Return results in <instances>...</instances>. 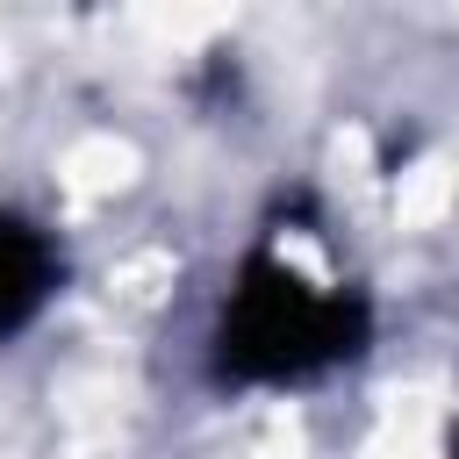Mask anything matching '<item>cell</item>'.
<instances>
[{"label":"cell","instance_id":"3957f363","mask_svg":"<svg viewBox=\"0 0 459 459\" xmlns=\"http://www.w3.org/2000/svg\"><path fill=\"white\" fill-rule=\"evenodd\" d=\"M452 459H459V445H452Z\"/></svg>","mask_w":459,"mask_h":459},{"label":"cell","instance_id":"7a4b0ae2","mask_svg":"<svg viewBox=\"0 0 459 459\" xmlns=\"http://www.w3.org/2000/svg\"><path fill=\"white\" fill-rule=\"evenodd\" d=\"M50 294H57V244L29 215L0 208V344L29 330Z\"/></svg>","mask_w":459,"mask_h":459},{"label":"cell","instance_id":"6da1fadb","mask_svg":"<svg viewBox=\"0 0 459 459\" xmlns=\"http://www.w3.org/2000/svg\"><path fill=\"white\" fill-rule=\"evenodd\" d=\"M366 301L351 287L308 280L280 251H251L237 287L222 294L215 316V380L230 387H301L344 359L366 351Z\"/></svg>","mask_w":459,"mask_h":459}]
</instances>
